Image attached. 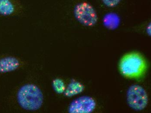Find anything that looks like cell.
Segmentation results:
<instances>
[{"mask_svg":"<svg viewBox=\"0 0 151 113\" xmlns=\"http://www.w3.org/2000/svg\"><path fill=\"white\" fill-rule=\"evenodd\" d=\"M120 73L129 79H139L144 75L147 64L143 56L138 52L128 53L122 58L119 64Z\"/></svg>","mask_w":151,"mask_h":113,"instance_id":"obj_1","label":"cell"},{"mask_svg":"<svg viewBox=\"0 0 151 113\" xmlns=\"http://www.w3.org/2000/svg\"><path fill=\"white\" fill-rule=\"evenodd\" d=\"M17 99L20 107L28 111L38 110L44 102L42 91L32 83H27L21 87L17 91Z\"/></svg>","mask_w":151,"mask_h":113,"instance_id":"obj_2","label":"cell"},{"mask_svg":"<svg viewBox=\"0 0 151 113\" xmlns=\"http://www.w3.org/2000/svg\"><path fill=\"white\" fill-rule=\"evenodd\" d=\"M129 105L136 111H141L146 107L148 103L147 93L141 86L133 85L129 88L127 93Z\"/></svg>","mask_w":151,"mask_h":113,"instance_id":"obj_3","label":"cell"},{"mask_svg":"<svg viewBox=\"0 0 151 113\" xmlns=\"http://www.w3.org/2000/svg\"><path fill=\"white\" fill-rule=\"evenodd\" d=\"M74 13L77 21L86 26H93L98 21L94 9L91 4L85 2L78 4L75 6Z\"/></svg>","mask_w":151,"mask_h":113,"instance_id":"obj_4","label":"cell"},{"mask_svg":"<svg viewBox=\"0 0 151 113\" xmlns=\"http://www.w3.org/2000/svg\"><path fill=\"white\" fill-rule=\"evenodd\" d=\"M95 101L92 97H81L76 99L71 104L69 112L72 113H89L96 107Z\"/></svg>","mask_w":151,"mask_h":113,"instance_id":"obj_5","label":"cell"},{"mask_svg":"<svg viewBox=\"0 0 151 113\" xmlns=\"http://www.w3.org/2000/svg\"><path fill=\"white\" fill-rule=\"evenodd\" d=\"M23 11L24 6L20 0H0V17L16 16Z\"/></svg>","mask_w":151,"mask_h":113,"instance_id":"obj_6","label":"cell"},{"mask_svg":"<svg viewBox=\"0 0 151 113\" xmlns=\"http://www.w3.org/2000/svg\"><path fill=\"white\" fill-rule=\"evenodd\" d=\"M21 66V62L16 57L11 55L0 57V74L12 72Z\"/></svg>","mask_w":151,"mask_h":113,"instance_id":"obj_7","label":"cell"},{"mask_svg":"<svg viewBox=\"0 0 151 113\" xmlns=\"http://www.w3.org/2000/svg\"><path fill=\"white\" fill-rule=\"evenodd\" d=\"M83 85L79 82H73L69 85L65 94L68 96H73L83 91Z\"/></svg>","mask_w":151,"mask_h":113,"instance_id":"obj_8","label":"cell"},{"mask_svg":"<svg viewBox=\"0 0 151 113\" xmlns=\"http://www.w3.org/2000/svg\"><path fill=\"white\" fill-rule=\"evenodd\" d=\"M53 87L55 91L58 93H62L65 90V85L63 81L56 79L53 82Z\"/></svg>","mask_w":151,"mask_h":113,"instance_id":"obj_9","label":"cell"},{"mask_svg":"<svg viewBox=\"0 0 151 113\" xmlns=\"http://www.w3.org/2000/svg\"><path fill=\"white\" fill-rule=\"evenodd\" d=\"M121 0H102L105 5L108 7H114L117 5Z\"/></svg>","mask_w":151,"mask_h":113,"instance_id":"obj_10","label":"cell"}]
</instances>
